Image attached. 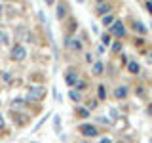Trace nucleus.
<instances>
[{
  "label": "nucleus",
  "instance_id": "9b49d317",
  "mask_svg": "<svg viewBox=\"0 0 152 143\" xmlns=\"http://www.w3.org/2000/svg\"><path fill=\"white\" fill-rule=\"evenodd\" d=\"M65 13H66V8H65V4L57 2V19H63V17H65Z\"/></svg>",
  "mask_w": 152,
  "mask_h": 143
},
{
  "label": "nucleus",
  "instance_id": "393cba45",
  "mask_svg": "<svg viewBox=\"0 0 152 143\" xmlns=\"http://www.w3.org/2000/svg\"><path fill=\"white\" fill-rule=\"evenodd\" d=\"M2 128H4V116L0 114V130H2Z\"/></svg>",
  "mask_w": 152,
  "mask_h": 143
},
{
  "label": "nucleus",
  "instance_id": "7ed1b4c3",
  "mask_svg": "<svg viewBox=\"0 0 152 143\" xmlns=\"http://www.w3.org/2000/svg\"><path fill=\"white\" fill-rule=\"evenodd\" d=\"M110 35H114L116 38H122L124 35H126V29H124V25H122V21H114L110 27Z\"/></svg>",
  "mask_w": 152,
  "mask_h": 143
},
{
  "label": "nucleus",
  "instance_id": "f03ea898",
  "mask_svg": "<svg viewBox=\"0 0 152 143\" xmlns=\"http://www.w3.org/2000/svg\"><path fill=\"white\" fill-rule=\"evenodd\" d=\"M27 57V50H25V46H21V44H15L12 48V59L13 61H23Z\"/></svg>",
  "mask_w": 152,
  "mask_h": 143
},
{
  "label": "nucleus",
  "instance_id": "cd10ccee",
  "mask_svg": "<svg viewBox=\"0 0 152 143\" xmlns=\"http://www.w3.org/2000/svg\"><path fill=\"white\" fill-rule=\"evenodd\" d=\"M0 13H2V6H0Z\"/></svg>",
  "mask_w": 152,
  "mask_h": 143
},
{
  "label": "nucleus",
  "instance_id": "9d476101",
  "mask_svg": "<svg viewBox=\"0 0 152 143\" xmlns=\"http://www.w3.org/2000/svg\"><path fill=\"white\" fill-rule=\"evenodd\" d=\"M108 12H110V6H108V4H99V6H97V13H99V15H107V13Z\"/></svg>",
  "mask_w": 152,
  "mask_h": 143
},
{
  "label": "nucleus",
  "instance_id": "dca6fc26",
  "mask_svg": "<svg viewBox=\"0 0 152 143\" xmlns=\"http://www.w3.org/2000/svg\"><path fill=\"white\" fill-rule=\"evenodd\" d=\"M103 23H104V25H108V27H110L112 23H114V17H112V15H104V17H103Z\"/></svg>",
  "mask_w": 152,
  "mask_h": 143
},
{
  "label": "nucleus",
  "instance_id": "20e7f679",
  "mask_svg": "<svg viewBox=\"0 0 152 143\" xmlns=\"http://www.w3.org/2000/svg\"><path fill=\"white\" fill-rule=\"evenodd\" d=\"M80 132H82L86 137H95V136L99 133L97 128H95L93 124H82V126H80Z\"/></svg>",
  "mask_w": 152,
  "mask_h": 143
},
{
  "label": "nucleus",
  "instance_id": "f8f14e48",
  "mask_svg": "<svg viewBox=\"0 0 152 143\" xmlns=\"http://www.w3.org/2000/svg\"><path fill=\"white\" fill-rule=\"evenodd\" d=\"M135 31L139 32V35H146V27L142 25L141 21H135Z\"/></svg>",
  "mask_w": 152,
  "mask_h": 143
},
{
  "label": "nucleus",
  "instance_id": "b1692460",
  "mask_svg": "<svg viewBox=\"0 0 152 143\" xmlns=\"http://www.w3.org/2000/svg\"><path fill=\"white\" fill-rule=\"evenodd\" d=\"M99 143H112V139H110V137H103V139L99 141Z\"/></svg>",
  "mask_w": 152,
  "mask_h": 143
},
{
  "label": "nucleus",
  "instance_id": "ddd939ff",
  "mask_svg": "<svg viewBox=\"0 0 152 143\" xmlns=\"http://www.w3.org/2000/svg\"><path fill=\"white\" fill-rule=\"evenodd\" d=\"M69 97L72 99V101H80V94L76 92V90H69Z\"/></svg>",
  "mask_w": 152,
  "mask_h": 143
},
{
  "label": "nucleus",
  "instance_id": "4be33fe9",
  "mask_svg": "<svg viewBox=\"0 0 152 143\" xmlns=\"http://www.w3.org/2000/svg\"><path fill=\"white\" fill-rule=\"evenodd\" d=\"M2 78H4V80H6V82H8V80H12V74H8V73H4V74H2Z\"/></svg>",
  "mask_w": 152,
  "mask_h": 143
},
{
  "label": "nucleus",
  "instance_id": "2eb2a0df",
  "mask_svg": "<svg viewBox=\"0 0 152 143\" xmlns=\"http://www.w3.org/2000/svg\"><path fill=\"white\" fill-rule=\"evenodd\" d=\"M101 40H103V46H108V44H110V35H108V32H103Z\"/></svg>",
  "mask_w": 152,
  "mask_h": 143
},
{
  "label": "nucleus",
  "instance_id": "a878e982",
  "mask_svg": "<svg viewBox=\"0 0 152 143\" xmlns=\"http://www.w3.org/2000/svg\"><path fill=\"white\" fill-rule=\"evenodd\" d=\"M46 4H50V6H53V4H55V0H46Z\"/></svg>",
  "mask_w": 152,
  "mask_h": 143
},
{
  "label": "nucleus",
  "instance_id": "f257e3e1",
  "mask_svg": "<svg viewBox=\"0 0 152 143\" xmlns=\"http://www.w3.org/2000/svg\"><path fill=\"white\" fill-rule=\"evenodd\" d=\"M44 94H46V90L42 88V86H32V88L28 90V94H27V99L28 101H38V99L44 97Z\"/></svg>",
  "mask_w": 152,
  "mask_h": 143
},
{
  "label": "nucleus",
  "instance_id": "412c9836",
  "mask_svg": "<svg viewBox=\"0 0 152 143\" xmlns=\"http://www.w3.org/2000/svg\"><path fill=\"white\" fill-rule=\"evenodd\" d=\"M76 88H78V90H86V82H80V80H78V82H76Z\"/></svg>",
  "mask_w": 152,
  "mask_h": 143
},
{
  "label": "nucleus",
  "instance_id": "aec40b11",
  "mask_svg": "<svg viewBox=\"0 0 152 143\" xmlns=\"http://www.w3.org/2000/svg\"><path fill=\"white\" fill-rule=\"evenodd\" d=\"M110 116L114 118V120H116V118H118V116H120V113H118V111H116V109H110Z\"/></svg>",
  "mask_w": 152,
  "mask_h": 143
},
{
  "label": "nucleus",
  "instance_id": "6e6552de",
  "mask_svg": "<svg viewBox=\"0 0 152 143\" xmlns=\"http://www.w3.org/2000/svg\"><path fill=\"white\" fill-rule=\"evenodd\" d=\"M127 71H129L131 74H139L141 67H139V63H137V61H129V63H127Z\"/></svg>",
  "mask_w": 152,
  "mask_h": 143
},
{
  "label": "nucleus",
  "instance_id": "423d86ee",
  "mask_svg": "<svg viewBox=\"0 0 152 143\" xmlns=\"http://www.w3.org/2000/svg\"><path fill=\"white\" fill-rule=\"evenodd\" d=\"M127 92H129L127 86H118V88L114 90V97H116V99H124L127 95Z\"/></svg>",
  "mask_w": 152,
  "mask_h": 143
},
{
  "label": "nucleus",
  "instance_id": "4468645a",
  "mask_svg": "<svg viewBox=\"0 0 152 143\" xmlns=\"http://www.w3.org/2000/svg\"><path fill=\"white\" fill-rule=\"evenodd\" d=\"M97 95H99L101 99L107 97V90H104V86H103V84H101V86H97Z\"/></svg>",
  "mask_w": 152,
  "mask_h": 143
},
{
  "label": "nucleus",
  "instance_id": "0eeeda50",
  "mask_svg": "<svg viewBox=\"0 0 152 143\" xmlns=\"http://www.w3.org/2000/svg\"><path fill=\"white\" fill-rule=\"evenodd\" d=\"M66 48H70V50H82V42L78 40V38H69L66 40Z\"/></svg>",
  "mask_w": 152,
  "mask_h": 143
},
{
  "label": "nucleus",
  "instance_id": "f3484780",
  "mask_svg": "<svg viewBox=\"0 0 152 143\" xmlns=\"http://www.w3.org/2000/svg\"><path fill=\"white\" fill-rule=\"evenodd\" d=\"M23 105H25V101H23V99H15V101L12 103V107H13V109H21Z\"/></svg>",
  "mask_w": 152,
  "mask_h": 143
},
{
  "label": "nucleus",
  "instance_id": "bb28decb",
  "mask_svg": "<svg viewBox=\"0 0 152 143\" xmlns=\"http://www.w3.org/2000/svg\"><path fill=\"white\" fill-rule=\"evenodd\" d=\"M78 2H80V4H82V2H84V0H78Z\"/></svg>",
  "mask_w": 152,
  "mask_h": 143
},
{
  "label": "nucleus",
  "instance_id": "c85d7f7f",
  "mask_svg": "<svg viewBox=\"0 0 152 143\" xmlns=\"http://www.w3.org/2000/svg\"><path fill=\"white\" fill-rule=\"evenodd\" d=\"M150 2H152V0H150Z\"/></svg>",
  "mask_w": 152,
  "mask_h": 143
},
{
  "label": "nucleus",
  "instance_id": "39448f33",
  "mask_svg": "<svg viewBox=\"0 0 152 143\" xmlns=\"http://www.w3.org/2000/svg\"><path fill=\"white\" fill-rule=\"evenodd\" d=\"M65 82L72 88V86H76V82H78V73H74V71H69V73L65 74Z\"/></svg>",
  "mask_w": 152,
  "mask_h": 143
},
{
  "label": "nucleus",
  "instance_id": "a211bd4d",
  "mask_svg": "<svg viewBox=\"0 0 152 143\" xmlns=\"http://www.w3.org/2000/svg\"><path fill=\"white\" fill-rule=\"evenodd\" d=\"M8 42H10L8 35H6V32H2V31H0V44H8Z\"/></svg>",
  "mask_w": 152,
  "mask_h": 143
},
{
  "label": "nucleus",
  "instance_id": "1a4fd4ad",
  "mask_svg": "<svg viewBox=\"0 0 152 143\" xmlns=\"http://www.w3.org/2000/svg\"><path fill=\"white\" fill-rule=\"evenodd\" d=\"M103 71H104V65L101 63V61H95V63H93V69H91V73H93V74H103Z\"/></svg>",
  "mask_w": 152,
  "mask_h": 143
},
{
  "label": "nucleus",
  "instance_id": "5701e85b",
  "mask_svg": "<svg viewBox=\"0 0 152 143\" xmlns=\"http://www.w3.org/2000/svg\"><path fill=\"white\" fill-rule=\"evenodd\" d=\"M146 10L152 13V2H150V0H146Z\"/></svg>",
  "mask_w": 152,
  "mask_h": 143
},
{
  "label": "nucleus",
  "instance_id": "6ab92c4d",
  "mask_svg": "<svg viewBox=\"0 0 152 143\" xmlns=\"http://www.w3.org/2000/svg\"><path fill=\"white\" fill-rule=\"evenodd\" d=\"M112 50L114 52H120L122 50V44H120V42H114V44H112Z\"/></svg>",
  "mask_w": 152,
  "mask_h": 143
}]
</instances>
